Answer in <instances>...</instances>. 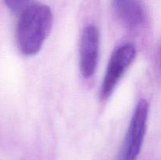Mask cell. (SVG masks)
Returning <instances> with one entry per match:
<instances>
[{"label":"cell","mask_w":161,"mask_h":160,"mask_svg":"<svg viewBox=\"0 0 161 160\" xmlns=\"http://www.w3.org/2000/svg\"><path fill=\"white\" fill-rule=\"evenodd\" d=\"M53 24L50 8L42 3H30L20 12L16 29L17 47L22 54L33 56L40 51Z\"/></svg>","instance_id":"6da1fadb"},{"label":"cell","mask_w":161,"mask_h":160,"mask_svg":"<svg viewBox=\"0 0 161 160\" xmlns=\"http://www.w3.org/2000/svg\"><path fill=\"white\" fill-rule=\"evenodd\" d=\"M148 114L149 104L146 100L142 99L135 107L117 160L138 159L146 135Z\"/></svg>","instance_id":"7a4b0ae2"},{"label":"cell","mask_w":161,"mask_h":160,"mask_svg":"<svg viewBox=\"0 0 161 160\" xmlns=\"http://www.w3.org/2000/svg\"><path fill=\"white\" fill-rule=\"evenodd\" d=\"M135 55L136 49L130 43L120 45L112 54L101 89L102 100H107L112 95L123 75L133 62Z\"/></svg>","instance_id":"3957f363"},{"label":"cell","mask_w":161,"mask_h":160,"mask_svg":"<svg viewBox=\"0 0 161 160\" xmlns=\"http://www.w3.org/2000/svg\"><path fill=\"white\" fill-rule=\"evenodd\" d=\"M99 53V31L94 25L84 28L80 42V70L84 78H89L97 69Z\"/></svg>","instance_id":"277c9868"},{"label":"cell","mask_w":161,"mask_h":160,"mask_svg":"<svg viewBox=\"0 0 161 160\" xmlns=\"http://www.w3.org/2000/svg\"><path fill=\"white\" fill-rule=\"evenodd\" d=\"M31 0H4L6 6L13 12H21L30 4Z\"/></svg>","instance_id":"5b68a950"},{"label":"cell","mask_w":161,"mask_h":160,"mask_svg":"<svg viewBox=\"0 0 161 160\" xmlns=\"http://www.w3.org/2000/svg\"><path fill=\"white\" fill-rule=\"evenodd\" d=\"M132 1H134V0H113V6H114L115 12L120 9L121 7L125 6V5L131 3Z\"/></svg>","instance_id":"8992f818"}]
</instances>
